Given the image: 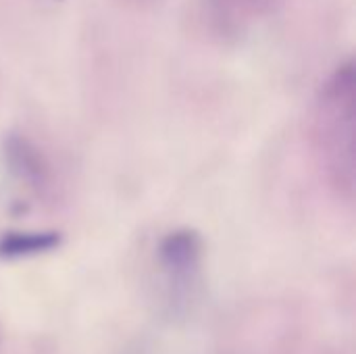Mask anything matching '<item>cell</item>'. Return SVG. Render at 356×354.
Masks as SVG:
<instances>
[{
	"label": "cell",
	"mask_w": 356,
	"mask_h": 354,
	"mask_svg": "<svg viewBox=\"0 0 356 354\" xmlns=\"http://www.w3.org/2000/svg\"><path fill=\"white\" fill-rule=\"evenodd\" d=\"M4 163L19 182L29 186H40L44 182V161L40 152L21 136H8L4 140Z\"/></svg>",
	"instance_id": "2"
},
{
	"label": "cell",
	"mask_w": 356,
	"mask_h": 354,
	"mask_svg": "<svg viewBox=\"0 0 356 354\" xmlns=\"http://www.w3.org/2000/svg\"><path fill=\"white\" fill-rule=\"evenodd\" d=\"M202 238L194 230H175L159 244V261L171 280H192L202 261Z\"/></svg>",
	"instance_id": "1"
},
{
	"label": "cell",
	"mask_w": 356,
	"mask_h": 354,
	"mask_svg": "<svg viewBox=\"0 0 356 354\" xmlns=\"http://www.w3.org/2000/svg\"><path fill=\"white\" fill-rule=\"evenodd\" d=\"M60 244L56 232H8L0 236V259H21L54 250Z\"/></svg>",
	"instance_id": "3"
}]
</instances>
